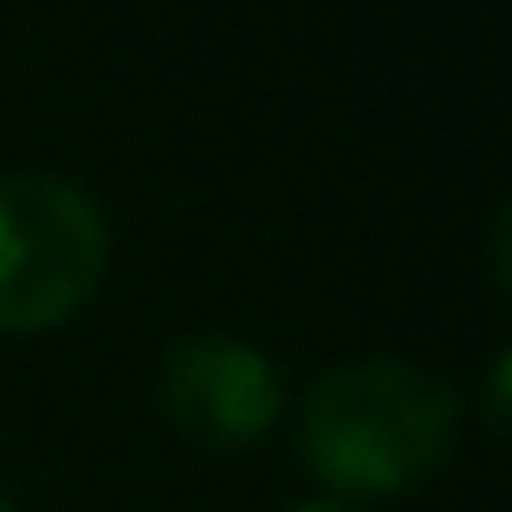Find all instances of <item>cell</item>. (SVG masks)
Masks as SVG:
<instances>
[{
    "mask_svg": "<svg viewBox=\"0 0 512 512\" xmlns=\"http://www.w3.org/2000/svg\"><path fill=\"white\" fill-rule=\"evenodd\" d=\"M111 227L59 175L0 182V331H52L104 286Z\"/></svg>",
    "mask_w": 512,
    "mask_h": 512,
    "instance_id": "obj_2",
    "label": "cell"
},
{
    "mask_svg": "<svg viewBox=\"0 0 512 512\" xmlns=\"http://www.w3.org/2000/svg\"><path fill=\"white\" fill-rule=\"evenodd\" d=\"M163 409L201 448H247L279 422V376L253 344L188 338L163 363Z\"/></svg>",
    "mask_w": 512,
    "mask_h": 512,
    "instance_id": "obj_3",
    "label": "cell"
},
{
    "mask_svg": "<svg viewBox=\"0 0 512 512\" xmlns=\"http://www.w3.org/2000/svg\"><path fill=\"white\" fill-rule=\"evenodd\" d=\"M454 441V396L396 357L344 363L318 376L299 415V454L331 493L383 500L435 474Z\"/></svg>",
    "mask_w": 512,
    "mask_h": 512,
    "instance_id": "obj_1",
    "label": "cell"
},
{
    "mask_svg": "<svg viewBox=\"0 0 512 512\" xmlns=\"http://www.w3.org/2000/svg\"><path fill=\"white\" fill-rule=\"evenodd\" d=\"M299 512H357V506H299Z\"/></svg>",
    "mask_w": 512,
    "mask_h": 512,
    "instance_id": "obj_4",
    "label": "cell"
},
{
    "mask_svg": "<svg viewBox=\"0 0 512 512\" xmlns=\"http://www.w3.org/2000/svg\"><path fill=\"white\" fill-rule=\"evenodd\" d=\"M0 512H13V506H7V500H0Z\"/></svg>",
    "mask_w": 512,
    "mask_h": 512,
    "instance_id": "obj_5",
    "label": "cell"
}]
</instances>
